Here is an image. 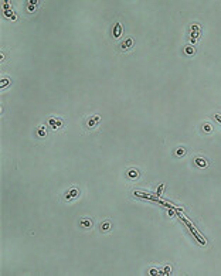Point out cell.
Wrapping results in <instances>:
<instances>
[{"label":"cell","mask_w":221,"mask_h":276,"mask_svg":"<svg viewBox=\"0 0 221 276\" xmlns=\"http://www.w3.org/2000/svg\"><path fill=\"white\" fill-rule=\"evenodd\" d=\"M48 125L53 128L54 130H58V129H61V128H64V121L61 119V118H58V116H51L48 119Z\"/></svg>","instance_id":"obj_3"},{"label":"cell","mask_w":221,"mask_h":276,"mask_svg":"<svg viewBox=\"0 0 221 276\" xmlns=\"http://www.w3.org/2000/svg\"><path fill=\"white\" fill-rule=\"evenodd\" d=\"M78 195H80V188H78V187H70L65 193H64L63 198H64L65 201H71V200H75Z\"/></svg>","instance_id":"obj_2"},{"label":"cell","mask_w":221,"mask_h":276,"mask_svg":"<svg viewBox=\"0 0 221 276\" xmlns=\"http://www.w3.org/2000/svg\"><path fill=\"white\" fill-rule=\"evenodd\" d=\"M203 130H204L205 133H210V132L213 130L211 129V125H210V123H203Z\"/></svg>","instance_id":"obj_12"},{"label":"cell","mask_w":221,"mask_h":276,"mask_svg":"<svg viewBox=\"0 0 221 276\" xmlns=\"http://www.w3.org/2000/svg\"><path fill=\"white\" fill-rule=\"evenodd\" d=\"M184 154H186V149H183V147L177 149V150L174 152V156H177V157H181V156H184Z\"/></svg>","instance_id":"obj_11"},{"label":"cell","mask_w":221,"mask_h":276,"mask_svg":"<svg viewBox=\"0 0 221 276\" xmlns=\"http://www.w3.org/2000/svg\"><path fill=\"white\" fill-rule=\"evenodd\" d=\"M80 225H81L82 228H85V229H90V228L92 227V221H91L90 218H84V219H81Z\"/></svg>","instance_id":"obj_9"},{"label":"cell","mask_w":221,"mask_h":276,"mask_svg":"<svg viewBox=\"0 0 221 276\" xmlns=\"http://www.w3.org/2000/svg\"><path fill=\"white\" fill-rule=\"evenodd\" d=\"M99 122H101V116H99V115H92V116H90V118L85 121L84 125H85V128L88 130H92L98 126Z\"/></svg>","instance_id":"obj_1"},{"label":"cell","mask_w":221,"mask_h":276,"mask_svg":"<svg viewBox=\"0 0 221 276\" xmlns=\"http://www.w3.org/2000/svg\"><path fill=\"white\" fill-rule=\"evenodd\" d=\"M37 135H38L40 138H45V135H47V132H45V126H40V128L37 129Z\"/></svg>","instance_id":"obj_10"},{"label":"cell","mask_w":221,"mask_h":276,"mask_svg":"<svg viewBox=\"0 0 221 276\" xmlns=\"http://www.w3.org/2000/svg\"><path fill=\"white\" fill-rule=\"evenodd\" d=\"M193 53H194V50L191 48V47H187V48H186V54H193Z\"/></svg>","instance_id":"obj_13"},{"label":"cell","mask_w":221,"mask_h":276,"mask_svg":"<svg viewBox=\"0 0 221 276\" xmlns=\"http://www.w3.org/2000/svg\"><path fill=\"white\" fill-rule=\"evenodd\" d=\"M121 34H122V26H121V23H116L114 27V37L115 38H119Z\"/></svg>","instance_id":"obj_7"},{"label":"cell","mask_w":221,"mask_h":276,"mask_svg":"<svg viewBox=\"0 0 221 276\" xmlns=\"http://www.w3.org/2000/svg\"><path fill=\"white\" fill-rule=\"evenodd\" d=\"M132 45H133V40L129 37V38H126V40L121 44V50H123V51H125V50H129Z\"/></svg>","instance_id":"obj_4"},{"label":"cell","mask_w":221,"mask_h":276,"mask_svg":"<svg viewBox=\"0 0 221 276\" xmlns=\"http://www.w3.org/2000/svg\"><path fill=\"white\" fill-rule=\"evenodd\" d=\"M99 229H101V232H108L109 229H111V221H104L101 225H99Z\"/></svg>","instance_id":"obj_8"},{"label":"cell","mask_w":221,"mask_h":276,"mask_svg":"<svg viewBox=\"0 0 221 276\" xmlns=\"http://www.w3.org/2000/svg\"><path fill=\"white\" fill-rule=\"evenodd\" d=\"M194 164L198 166V167H205V166L208 164V162L205 160L204 157H196V159H194Z\"/></svg>","instance_id":"obj_6"},{"label":"cell","mask_w":221,"mask_h":276,"mask_svg":"<svg viewBox=\"0 0 221 276\" xmlns=\"http://www.w3.org/2000/svg\"><path fill=\"white\" fill-rule=\"evenodd\" d=\"M126 176L129 179H138L139 177V170L138 169H129V170L126 171Z\"/></svg>","instance_id":"obj_5"}]
</instances>
